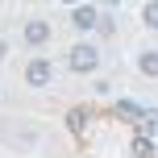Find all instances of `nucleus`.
I'll use <instances>...</instances> for the list:
<instances>
[{
	"mask_svg": "<svg viewBox=\"0 0 158 158\" xmlns=\"http://www.w3.org/2000/svg\"><path fill=\"white\" fill-rule=\"evenodd\" d=\"M67 67H71L75 75H96L100 71V46H96V42H75V46L67 50Z\"/></svg>",
	"mask_w": 158,
	"mask_h": 158,
	"instance_id": "nucleus-1",
	"label": "nucleus"
},
{
	"mask_svg": "<svg viewBox=\"0 0 158 158\" xmlns=\"http://www.w3.org/2000/svg\"><path fill=\"white\" fill-rule=\"evenodd\" d=\"M50 79H54V63L42 54H33L29 63H25V83L29 87H50Z\"/></svg>",
	"mask_w": 158,
	"mask_h": 158,
	"instance_id": "nucleus-2",
	"label": "nucleus"
},
{
	"mask_svg": "<svg viewBox=\"0 0 158 158\" xmlns=\"http://www.w3.org/2000/svg\"><path fill=\"white\" fill-rule=\"evenodd\" d=\"M50 21H42V17H33V21H25V29H21V38H25V46H33V50H42L50 42Z\"/></svg>",
	"mask_w": 158,
	"mask_h": 158,
	"instance_id": "nucleus-3",
	"label": "nucleus"
},
{
	"mask_svg": "<svg viewBox=\"0 0 158 158\" xmlns=\"http://www.w3.org/2000/svg\"><path fill=\"white\" fill-rule=\"evenodd\" d=\"M71 25H75L79 33H92L96 25H100V13H96L92 4H75L71 8Z\"/></svg>",
	"mask_w": 158,
	"mask_h": 158,
	"instance_id": "nucleus-4",
	"label": "nucleus"
},
{
	"mask_svg": "<svg viewBox=\"0 0 158 158\" xmlns=\"http://www.w3.org/2000/svg\"><path fill=\"white\" fill-rule=\"evenodd\" d=\"M137 71L146 79H158V50H142L137 54Z\"/></svg>",
	"mask_w": 158,
	"mask_h": 158,
	"instance_id": "nucleus-5",
	"label": "nucleus"
},
{
	"mask_svg": "<svg viewBox=\"0 0 158 158\" xmlns=\"http://www.w3.org/2000/svg\"><path fill=\"white\" fill-rule=\"evenodd\" d=\"M142 25H146V29H158V0H146V8H142Z\"/></svg>",
	"mask_w": 158,
	"mask_h": 158,
	"instance_id": "nucleus-6",
	"label": "nucleus"
},
{
	"mask_svg": "<svg viewBox=\"0 0 158 158\" xmlns=\"http://www.w3.org/2000/svg\"><path fill=\"white\" fill-rule=\"evenodd\" d=\"M4 58H8V42L0 38V63H4Z\"/></svg>",
	"mask_w": 158,
	"mask_h": 158,
	"instance_id": "nucleus-7",
	"label": "nucleus"
},
{
	"mask_svg": "<svg viewBox=\"0 0 158 158\" xmlns=\"http://www.w3.org/2000/svg\"><path fill=\"white\" fill-rule=\"evenodd\" d=\"M63 4H71V8H75V4H83V0H63Z\"/></svg>",
	"mask_w": 158,
	"mask_h": 158,
	"instance_id": "nucleus-8",
	"label": "nucleus"
}]
</instances>
